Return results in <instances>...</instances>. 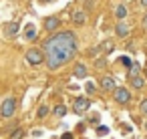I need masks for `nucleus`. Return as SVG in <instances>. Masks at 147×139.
I'll return each mask as SVG.
<instances>
[{"label": "nucleus", "instance_id": "nucleus-1", "mask_svg": "<svg viewBox=\"0 0 147 139\" xmlns=\"http://www.w3.org/2000/svg\"><path fill=\"white\" fill-rule=\"evenodd\" d=\"M77 55V36L73 32H59L45 43L47 67L51 71L61 69Z\"/></svg>", "mask_w": 147, "mask_h": 139}, {"label": "nucleus", "instance_id": "nucleus-2", "mask_svg": "<svg viewBox=\"0 0 147 139\" xmlns=\"http://www.w3.org/2000/svg\"><path fill=\"white\" fill-rule=\"evenodd\" d=\"M14 111H16V99H14V97L4 99L2 107H0V115H2L4 119H8V117H12V115H14Z\"/></svg>", "mask_w": 147, "mask_h": 139}, {"label": "nucleus", "instance_id": "nucleus-3", "mask_svg": "<svg viewBox=\"0 0 147 139\" xmlns=\"http://www.w3.org/2000/svg\"><path fill=\"white\" fill-rule=\"evenodd\" d=\"M42 61H47V57H42V53H40V51H36V49H30V51L26 53V63H28V65L36 67V65H40Z\"/></svg>", "mask_w": 147, "mask_h": 139}, {"label": "nucleus", "instance_id": "nucleus-4", "mask_svg": "<svg viewBox=\"0 0 147 139\" xmlns=\"http://www.w3.org/2000/svg\"><path fill=\"white\" fill-rule=\"evenodd\" d=\"M89 107H91V101H89V99H85V97H79V99H75L73 111H75L77 115H83V113H87V111H89Z\"/></svg>", "mask_w": 147, "mask_h": 139}, {"label": "nucleus", "instance_id": "nucleus-5", "mask_svg": "<svg viewBox=\"0 0 147 139\" xmlns=\"http://www.w3.org/2000/svg\"><path fill=\"white\" fill-rule=\"evenodd\" d=\"M113 97H115V101L121 103V105H125V103L131 101V93H129L127 89H123V87H121V89H115V91H113Z\"/></svg>", "mask_w": 147, "mask_h": 139}, {"label": "nucleus", "instance_id": "nucleus-6", "mask_svg": "<svg viewBox=\"0 0 147 139\" xmlns=\"http://www.w3.org/2000/svg\"><path fill=\"white\" fill-rule=\"evenodd\" d=\"M45 28H47L49 32H55L57 28H61V18H57V16H49V18L45 20Z\"/></svg>", "mask_w": 147, "mask_h": 139}, {"label": "nucleus", "instance_id": "nucleus-7", "mask_svg": "<svg viewBox=\"0 0 147 139\" xmlns=\"http://www.w3.org/2000/svg\"><path fill=\"white\" fill-rule=\"evenodd\" d=\"M101 87H103V91H107V93H113V91L117 89L113 77H103V79H101Z\"/></svg>", "mask_w": 147, "mask_h": 139}, {"label": "nucleus", "instance_id": "nucleus-8", "mask_svg": "<svg viewBox=\"0 0 147 139\" xmlns=\"http://www.w3.org/2000/svg\"><path fill=\"white\" fill-rule=\"evenodd\" d=\"M115 32H117V36H121V38H125V36L129 34V26H127L125 22H119V24L115 26Z\"/></svg>", "mask_w": 147, "mask_h": 139}, {"label": "nucleus", "instance_id": "nucleus-9", "mask_svg": "<svg viewBox=\"0 0 147 139\" xmlns=\"http://www.w3.org/2000/svg\"><path fill=\"white\" fill-rule=\"evenodd\" d=\"M131 87H133V89H143V87H145V79L139 77V75L131 77Z\"/></svg>", "mask_w": 147, "mask_h": 139}, {"label": "nucleus", "instance_id": "nucleus-10", "mask_svg": "<svg viewBox=\"0 0 147 139\" xmlns=\"http://www.w3.org/2000/svg\"><path fill=\"white\" fill-rule=\"evenodd\" d=\"M24 36H26V40H32V38L36 36V30H34L32 24H26V26H24Z\"/></svg>", "mask_w": 147, "mask_h": 139}, {"label": "nucleus", "instance_id": "nucleus-11", "mask_svg": "<svg viewBox=\"0 0 147 139\" xmlns=\"http://www.w3.org/2000/svg\"><path fill=\"white\" fill-rule=\"evenodd\" d=\"M115 16H117L119 20H123V18L127 16V6H125V4H119L117 10H115Z\"/></svg>", "mask_w": 147, "mask_h": 139}, {"label": "nucleus", "instance_id": "nucleus-12", "mask_svg": "<svg viewBox=\"0 0 147 139\" xmlns=\"http://www.w3.org/2000/svg\"><path fill=\"white\" fill-rule=\"evenodd\" d=\"M75 77H77V79H83V77H87V69H85L83 65H77V69H75Z\"/></svg>", "mask_w": 147, "mask_h": 139}, {"label": "nucleus", "instance_id": "nucleus-13", "mask_svg": "<svg viewBox=\"0 0 147 139\" xmlns=\"http://www.w3.org/2000/svg\"><path fill=\"white\" fill-rule=\"evenodd\" d=\"M55 115H57V117H65V115H67V107H65V105H57V107H55Z\"/></svg>", "mask_w": 147, "mask_h": 139}, {"label": "nucleus", "instance_id": "nucleus-14", "mask_svg": "<svg viewBox=\"0 0 147 139\" xmlns=\"http://www.w3.org/2000/svg\"><path fill=\"white\" fill-rule=\"evenodd\" d=\"M73 18H75V22H77V24H83V22H85V14H83L81 10H79V12H75V14H73Z\"/></svg>", "mask_w": 147, "mask_h": 139}, {"label": "nucleus", "instance_id": "nucleus-15", "mask_svg": "<svg viewBox=\"0 0 147 139\" xmlns=\"http://www.w3.org/2000/svg\"><path fill=\"white\" fill-rule=\"evenodd\" d=\"M16 32H18V24L16 22H10L8 24V36H14Z\"/></svg>", "mask_w": 147, "mask_h": 139}, {"label": "nucleus", "instance_id": "nucleus-16", "mask_svg": "<svg viewBox=\"0 0 147 139\" xmlns=\"http://www.w3.org/2000/svg\"><path fill=\"white\" fill-rule=\"evenodd\" d=\"M135 75H139V65H137V63H133V65L129 67V79L135 77Z\"/></svg>", "mask_w": 147, "mask_h": 139}, {"label": "nucleus", "instance_id": "nucleus-17", "mask_svg": "<svg viewBox=\"0 0 147 139\" xmlns=\"http://www.w3.org/2000/svg\"><path fill=\"white\" fill-rule=\"evenodd\" d=\"M119 61H121V65H125V67H131V65H133V61H131L129 57H119Z\"/></svg>", "mask_w": 147, "mask_h": 139}, {"label": "nucleus", "instance_id": "nucleus-18", "mask_svg": "<svg viewBox=\"0 0 147 139\" xmlns=\"http://www.w3.org/2000/svg\"><path fill=\"white\" fill-rule=\"evenodd\" d=\"M139 111H141V115H147V99H143V101H141Z\"/></svg>", "mask_w": 147, "mask_h": 139}, {"label": "nucleus", "instance_id": "nucleus-19", "mask_svg": "<svg viewBox=\"0 0 147 139\" xmlns=\"http://www.w3.org/2000/svg\"><path fill=\"white\" fill-rule=\"evenodd\" d=\"M47 115H49V107H47V105H42V107L38 109V117H47Z\"/></svg>", "mask_w": 147, "mask_h": 139}, {"label": "nucleus", "instance_id": "nucleus-20", "mask_svg": "<svg viewBox=\"0 0 147 139\" xmlns=\"http://www.w3.org/2000/svg\"><path fill=\"white\" fill-rule=\"evenodd\" d=\"M22 135H24V133H22V131L18 129V131H14V133L10 135V139H22Z\"/></svg>", "mask_w": 147, "mask_h": 139}, {"label": "nucleus", "instance_id": "nucleus-21", "mask_svg": "<svg viewBox=\"0 0 147 139\" xmlns=\"http://www.w3.org/2000/svg\"><path fill=\"white\" fill-rule=\"evenodd\" d=\"M97 133H99V135H107V133H109V129L101 125V127H97Z\"/></svg>", "mask_w": 147, "mask_h": 139}, {"label": "nucleus", "instance_id": "nucleus-22", "mask_svg": "<svg viewBox=\"0 0 147 139\" xmlns=\"http://www.w3.org/2000/svg\"><path fill=\"white\" fill-rule=\"evenodd\" d=\"M85 89H87V93H95V85H93V83H87Z\"/></svg>", "mask_w": 147, "mask_h": 139}, {"label": "nucleus", "instance_id": "nucleus-23", "mask_svg": "<svg viewBox=\"0 0 147 139\" xmlns=\"http://www.w3.org/2000/svg\"><path fill=\"white\" fill-rule=\"evenodd\" d=\"M105 51H109V53L113 51V43H111V40H107V43H105Z\"/></svg>", "mask_w": 147, "mask_h": 139}, {"label": "nucleus", "instance_id": "nucleus-24", "mask_svg": "<svg viewBox=\"0 0 147 139\" xmlns=\"http://www.w3.org/2000/svg\"><path fill=\"white\" fill-rule=\"evenodd\" d=\"M143 28H145V30H147V14H145V16H143Z\"/></svg>", "mask_w": 147, "mask_h": 139}, {"label": "nucleus", "instance_id": "nucleus-25", "mask_svg": "<svg viewBox=\"0 0 147 139\" xmlns=\"http://www.w3.org/2000/svg\"><path fill=\"white\" fill-rule=\"evenodd\" d=\"M63 139H73V135H71V133H65V135H63Z\"/></svg>", "mask_w": 147, "mask_h": 139}, {"label": "nucleus", "instance_id": "nucleus-26", "mask_svg": "<svg viewBox=\"0 0 147 139\" xmlns=\"http://www.w3.org/2000/svg\"><path fill=\"white\" fill-rule=\"evenodd\" d=\"M141 6H145V8H147V0H141Z\"/></svg>", "mask_w": 147, "mask_h": 139}, {"label": "nucleus", "instance_id": "nucleus-27", "mask_svg": "<svg viewBox=\"0 0 147 139\" xmlns=\"http://www.w3.org/2000/svg\"><path fill=\"white\" fill-rule=\"evenodd\" d=\"M145 77H147V65H145Z\"/></svg>", "mask_w": 147, "mask_h": 139}, {"label": "nucleus", "instance_id": "nucleus-28", "mask_svg": "<svg viewBox=\"0 0 147 139\" xmlns=\"http://www.w3.org/2000/svg\"><path fill=\"white\" fill-rule=\"evenodd\" d=\"M145 129H147V123H145Z\"/></svg>", "mask_w": 147, "mask_h": 139}]
</instances>
